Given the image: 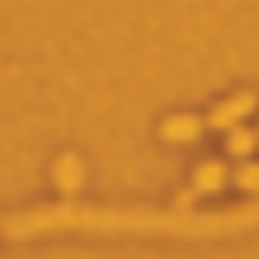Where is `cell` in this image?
I'll use <instances>...</instances> for the list:
<instances>
[{
  "instance_id": "5",
  "label": "cell",
  "mask_w": 259,
  "mask_h": 259,
  "mask_svg": "<svg viewBox=\"0 0 259 259\" xmlns=\"http://www.w3.org/2000/svg\"><path fill=\"white\" fill-rule=\"evenodd\" d=\"M158 132H163V141H193L198 132H202V119H193V114H176V119H167Z\"/></svg>"
},
{
  "instance_id": "7",
  "label": "cell",
  "mask_w": 259,
  "mask_h": 259,
  "mask_svg": "<svg viewBox=\"0 0 259 259\" xmlns=\"http://www.w3.org/2000/svg\"><path fill=\"white\" fill-rule=\"evenodd\" d=\"M255 132H259V127H255Z\"/></svg>"
},
{
  "instance_id": "3",
  "label": "cell",
  "mask_w": 259,
  "mask_h": 259,
  "mask_svg": "<svg viewBox=\"0 0 259 259\" xmlns=\"http://www.w3.org/2000/svg\"><path fill=\"white\" fill-rule=\"evenodd\" d=\"M229 185V167L220 163V158H211V163H198V171H193V193H215Z\"/></svg>"
},
{
  "instance_id": "2",
  "label": "cell",
  "mask_w": 259,
  "mask_h": 259,
  "mask_svg": "<svg viewBox=\"0 0 259 259\" xmlns=\"http://www.w3.org/2000/svg\"><path fill=\"white\" fill-rule=\"evenodd\" d=\"M53 185H57V193H62V198L79 193V185H83V163H79V154H62V158L53 163Z\"/></svg>"
},
{
  "instance_id": "6",
  "label": "cell",
  "mask_w": 259,
  "mask_h": 259,
  "mask_svg": "<svg viewBox=\"0 0 259 259\" xmlns=\"http://www.w3.org/2000/svg\"><path fill=\"white\" fill-rule=\"evenodd\" d=\"M233 185H237V189L259 193V163H242L237 171H233Z\"/></svg>"
},
{
  "instance_id": "1",
  "label": "cell",
  "mask_w": 259,
  "mask_h": 259,
  "mask_svg": "<svg viewBox=\"0 0 259 259\" xmlns=\"http://www.w3.org/2000/svg\"><path fill=\"white\" fill-rule=\"evenodd\" d=\"M255 106H259V97H255V93H237V97H229V101H220V106L211 110V119H206V123L229 132V127H237L246 114H255Z\"/></svg>"
},
{
  "instance_id": "4",
  "label": "cell",
  "mask_w": 259,
  "mask_h": 259,
  "mask_svg": "<svg viewBox=\"0 0 259 259\" xmlns=\"http://www.w3.org/2000/svg\"><path fill=\"white\" fill-rule=\"evenodd\" d=\"M255 150H259V132H250V127H229L224 154H233V158H250Z\"/></svg>"
}]
</instances>
